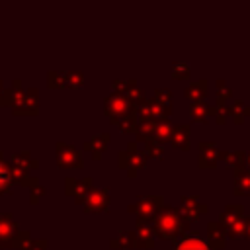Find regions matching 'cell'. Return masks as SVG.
I'll use <instances>...</instances> for the list:
<instances>
[{
	"instance_id": "10",
	"label": "cell",
	"mask_w": 250,
	"mask_h": 250,
	"mask_svg": "<svg viewBox=\"0 0 250 250\" xmlns=\"http://www.w3.org/2000/svg\"><path fill=\"white\" fill-rule=\"evenodd\" d=\"M90 184H92V180L90 178H86V180H80V182H76V180H66V191L68 193H72L78 201H84L86 199V195H88V191L92 189L90 188Z\"/></svg>"
},
{
	"instance_id": "15",
	"label": "cell",
	"mask_w": 250,
	"mask_h": 250,
	"mask_svg": "<svg viewBox=\"0 0 250 250\" xmlns=\"http://www.w3.org/2000/svg\"><path fill=\"white\" fill-rule=\"evenodd\" d=\"M234 186H236V193H246L250 191V170H236L234 174Z\"/></svg>"
},
{
	"instance_id": "8",
	"label": "cell",
	"mask_w": 250,
	"mask_h": 250,
	"mask_svg": "<svg viewBox=\"0 0 250 250\" xmlns=\"http://www.w3.org/2000/svg\"><path fill=\"white\" fill-rule=\"evenodd\" d=\"M14 107H16V111H35V107H37L35 90L14 94Z\"/></svg>"
},
{
	"instance_id": "2",
	"label": "cell",
	"mask_w": 250,
	"mask_h": 250,
	"mask_svg": "<svg viewBox=\"0 0 250 250\" xmlns=\"http://www.w3.org/2000/svg\"><path fill=\"white\" fill-rule=\"evenodd\" d=\"M221 225H223V229L230 234V236H240L242 232H244V221H242V207L240 205H230V207H227L225 211H223V215H221Z\"/></svg>"
},
{
	"instance_id": "22",
	"label": "cell",
	"mask_w": 250,
	"mask_h": 250,
	"mask_svg": "<svg viewBox=\"0 0 250 250\" xmlns=\"http://www.w3.org/2000/svg\"><path fill=\"white\" fill-rule=\"evenodd\" d=\"M205 90H207V82L205 80H201V82H197V84H191L188 90H186V96L188 98H195V102H199L201 98H203V94H205Z\"/></svg>"
},
{
	"instance_id": "19",
	"label": "cell",
	"mask_w": 250,
	"mask_h": 250,
	"mask_svg": "<svg viewBox=\"0 0 250 250\" xmlns=\"http://www.w3.org/2000/svg\"><path fill=\"white\" fill-rule=\"evenodd\" d=\"M12 166H14L16 172H27V168L35 166V160H31L27 154H16L14 160H12Z\"/></svg>"
},
{
	"instance_id": "29",
	"label": "cell",
	"mask_w": 250,
	"mask_h": 250,
	"mask_svg": "<svg viewBox=\"0 0 250 250\" xmlns=\"http://www.w3.org/2000/svg\"><path fill=\"white\" fill-rule=\"evenodd\" d=\"M248 162H250V154H248Z\"/></svg>"
},
{
	"instance_id": "5",
	"label": "cell",
	"mask_w": 250,
	"mask_h": 250,
	"mask_svg": "<svg viewBox=\"0 0 250 250\" xmlns=\"http://www.w3.org/2000/svg\"><path fill=\"white\" fill-rule=\"evenodd\" d=\"M57 150H59V154H57L59 166H62V168H80L82 166V158H80V154H78V150L74 146L59 143Z\"/></svg>"
},
{
	"instance_id": "3",
	"label": "cell",
	"mask_w": 250,
	"mask_h": 250,
	"mask_svg": "<svg viewBox=\"0 0 250 250\" xmlns=\"http://www.w3.org/2000/svg\"><path fill=\"white\" fill-rule=\"evenodd\" d=\"M105 113L111 115L113 121L119 119V117L129 115V113H133V111H131V100L125 98V96L119 94V92H117V94H111V96L105 100Z\"/></svg>"
},
{
	"instance_id": "14",
	"label": "cell",
	"mask_w": 250,
	"mask_h": 250,
	"mask_svg": "<svg viewBox=\"0 0 250 250\" xmlns=\"http://www.w3.org/2000/svg\"><path fill=\"white\" fill-rule=\"evenodd\" d=\"M107 141H109V133H102V135H96V137H94L90 143H86L84 146H86L88 150H92V154L98 158V156H100V152L105 148Z\"/></svg>"
},
{
	"instance_id": "13",
	"label": "cell",
	"mask_w": 250,
	"mask_h": 250,
	"mask_svg": "<svg viewBox=\"0 0 250 250\" xmlns=\"http://www.w3.org/2000/svg\"><path fill=\"white\" fill-rule=\"evenodd\" d=\"M188 135H189V127L186 125V123H182V125H176V127H172V143H174V146H180V148H188L189 146V143H188Z\"/></svg>"
},
{
	"instance_id": "11",
	"label": "cell",
	"mask_w": 250,
	"mask_h": 250,
	"mask_svg": "<svg viewBox=\"0 0 250 250\" xmlns=\"http://www.w3.org/2000/svg\"><path fill=\"white\" fill-rule=\"evenodd\" d=\"M217 156H219V152H217V146L215 145H211V143L199 145V166H203V168L215 166Z\"/></svg>"
},
{
	"instance_id": "7",
	"label": "cell",
	"mask_w": 250,
	"mask_h": 250,
	"mask_svg": "<svg viewBox=\"0 0 250 250\" xmlns=\"http://www.w3.org/2000/svg\"><path fill=\"white\" fill-rule=\"evenodd\" d=\"M107 201H109V195L105 189L102 188H92L84 199V209L86 211H102L107 207Z\"/></svg>"
},
{
	"instance_id": "25",
	"label": "cell",
	"mask_w": 250,
	"mask_h": 250,
	"mask_svg": "<svg viewBox=\"0 0 250 250\" xmlns=\"http://www.w3.org/2000/svg\"><path fill=\"white\" fill-rule=\"evenodd\" d=\"M174 76H182V78H188L189 76V68L184 64V62H174Z\"/></svg>"
},
{
	"instance_id": "17",
	"label": "cell",
	"mask_w": 250,
	"mask_h": 250,
	"mask_svg": "<svg viewBox=\"0 0 250 250\" xmlns=\"http://www.w3.org/2000/svg\"><path fill=\"white\" fill-rule=\"evenodd\" d=\"M10 182H12V168L0 156V193L10 189Z\"/></svg>"
},
{
	"instance_id": "20",
	"label": "cell",
	"mask_w": 250,
	"mask_h": 250,
	"mask_svg": "<svg viewBox=\"0 0 250 250\" xmlns=\"http://www.w3.org/2000/svg\"><path fill=\"white\" fill-rule=\"evenodd\" d=\"M111 244L113 246H143L141 240H137L135 232H121V236L111 240Z\"/></svg>"
},
{
	"instance_id": "28",
	"label": "cell",
	"mask_w": 250,
	"mask_h": 250,
	"mask_svg": "<svg viewBox=\"0 0 250 250\" xmlns=\"http://www.w3.org/2000/svg\"><path fill=\"white\" fill-rule=\"evenodd\" d=\"M246 236H250V217H248V221H246Z\"/></svg>"
},
{
	"instance_id": "4",
	"label": "cell",
	"mask_w": 250,
	"mask_h": 250,
	"mask_svg": "<svg viewBox=\"0 0 250 250\" xmlns=\"http://www.w3.org/2000/svg\"><path fill=\"white\" fill-rule=\"evenodd\" d=\"M160 197H156V195H148V197H141L135 205H131L129 209L131 211H135V213H139V219L141 221H145V219H152V217H156V213L160 211Z\"/></svg>"
},
{
	"instance_id": "24",
	"label": "cell",
	"mask_w": 250,
	"mask_h": 250,
	"mask_svg": "<svg viewBox=\"0 0 250 250\" xmlns=\"http://www.w3.org/2000/svg\"><path fill=\"white\" fill-rule=\"evenodd\" d=\"M64 76H66V78H62L64 84H70V86H80L82 84V74L80 72H64Z\"/></svg>"
},
{
	"instance_id": "18",
	"label": "cell",
	"mask_w": 250,
	"mask_h": 250,
	"mask_svg": "<svg viewBox=\"0 0 250 250\" xmlns=\"http://www.w3.org/2000/svg\"><path fill=\"white\" fill-rule=\"evenodd\" d=\"M172 137V125L166 121V119H162L160 123H156L154 125V141H166V139H170Z\"/></svg>"
},
{
	"instance_id": "1",
	"label": "cell",
	"mask_w": 250,
	"mask_h": 250,
	"mask_svg": "<svg viewBox=\"0 0 250 250\" xmlns=\"http://www.w3.org/2000/svg\"><path fill=\"white\" fill-rule=\"evenodd\" d=\"M154 219H156L154 221V229L162 238H176L178 234H182L188 229V223H189L172 207L160 209Z\"/></svg>"
},
{
	"instance_id": "6",
	"label": "cell",
	"mask_w": 250,
	"mask_h": 250,
	"mask_svg": "<svg viewBox=\"0 0 250 250\" xmlns=\"http://www.w3.org/2000/svg\"><path fill=\"white\" fill-rule=\"evenodd\" d=\"M18 236H20V232H18V227L12 221V217L0 213V246L18 244Z\"/></svg>"
},
{
	"instance_id": "16",
	"label": "cell",
	"mask_w": 250,
	"mask_h": 250,
	"mask_svg": "<svg viewBox=\"0 0 250 250\" xmlns=\"http://www.w3.org/2000/svg\"><path fill=\"white\" fill-rule=\"evenodd\" d=\"M176 250H211L199 236H188V238H184L178 246H176Z\"/></svg>"
},
{
	"instance_id": "12",
	"label": "cell",
	"mask_w": 250,
	"mask_h": 250,
	"mask_svg": "<svg viewBox=\"0 0 250 250\" xmlns=\"http://www.w3.org/2000/svg\"><path fill=\"white\" fill-rule=\"evenodd\" d=\"M207 230H209V240H211V246L213 248H221L227 240V230L223 229L221 223H209L207 225Z\"/></svg>"
},
{
	"instance_id": "27",
	"label": "cell",
	"mask_w": 250,
	"mask_h": 250,
	"mask_svg": "<svg viewBox=\"0 0 250 250\" xmlns=\"http://www.w3.org/2000/svg\"><path fill=\"white\" fill-rule=\"evenodd\" d=\"M217 90H219V100H223L225 96H227V98L230 96V90H229V88L225 90V84H223V80H219V82H217Z\"/></svg>"
},
{
	"instance_id": "21",
	"label": "cell",
	"mask_w": 250,
	"mask_h": 250,
	"mask_svg": "<svg viewBox=\"0 0 250 250\" xmlns=\"http://www.w3.org/2000/svg\"><path fill=\"white\" fill-rule=\"evenodd\" d=\"M191 115L197 119V121H201V119H205L207 115H211V107L205 104V102H193L191 104Z\"/></svg>"
},
{
	"instance_id": "23",
	"label": "cell",
	"mask_w": 250,
	"mask_h": 250,
	"mask_svg": "<svg viewBox=\"0 0 250 250\" xmlns=\"http://www.w3.org/2000/svg\"><path fill=\"white\" fill-rule=\"evenodd\" d=\"M225 160L230 164V166H234V168H242L244 166V162H246V152H242V150H232V152H229V154H225Z\"/></svg>"
},
{
	"instance_id": "26",
	"label": "cell",
	"mask_w": 250,
	"mask_h": 250,
	"mask_svg": "<svg viewBox=\"0 0 250 250\" xmlns=\"http://www.w3.org/2000/svg\"><path fill=\"white\" fill-rule=\"evenodd\" d=\"M170 98H172V96H170V90H160V88L156 90V102H158L162 107H164V102H166V105H170Z\"/></svg>"
},
{
	"instance_id": "9",
	"label": "cell",
	"mask_w": 250,
	"mask_h": 250,
	"mask_svg": "<svg viewBox=\"0 0 250 250\" xmlns=\"http://www.w3.org/2000/svg\"><path fill=\"white\" fill-rule=\"evenodd\" d=\"M182 201H184V203H182V213H184L186 221L197 219V217H199V213H203V211L207 209L205 205L197 203V197H189V195H186Z\"/></svg>"
}]
</instances>
